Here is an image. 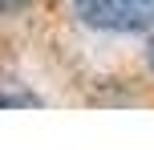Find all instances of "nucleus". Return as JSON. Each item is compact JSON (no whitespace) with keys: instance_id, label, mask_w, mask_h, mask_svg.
Segmentation results:
<instances>
[{"instance_id":"20e7f679","label":"nucleus","mask_w":154,"mask_h":150,"mask_svg":"<svg viewBox=\"0 0 154 150\" xmlns=\"http://www.w3.org/2000/svg\"><path fill=\"white\" fill-rule=\"evenodd\" d=\"M146 57H150V69H154V41H150V49H146Z\"/></svg>"},{"instance_id":"f03ea898","label":"nucleus","mask_w":154,"mask_h":150,"mask_svg":"<svg viewBox=\"0 0 154 150\" xmlns=\"http://www.w3.org/2000/svg\"><path fill=\"white\" fill-rule=\"evenodd\" d=\"M24 106H41V97L16 89V81H0V110H24Z\"/></svg>"},{"instance_id":"7ed1b4c3","label":"nucleus","mask_w":154,"mask_h":150,"mask_svg":"<svg viewBox=\"0 0 154 150\" xmlns=\"http://www.w3.org/2000/svg\"><path fill=\"white\" fill-rule=\"evenodd\" d=\"M29 0H0V12H20Z\"/></svg>"},{"instance_id":"f257e3e1","label":"nucleus","mask_w":154,"mask_h":150,"mask_svg":"<svg viewBox=\"0 0 154 150\" xmlns=\"http://www.w3.org/2000/svg\"><path fill=\"white\" fill-rule=\"evenodd\" d=\"M73 8L89 29L106 32H142L154 24V8L142 0H73Z\"/></svg>"}]
</instances>
